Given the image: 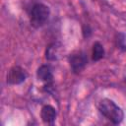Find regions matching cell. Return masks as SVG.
Here are the masks:
<instances>
[{"label":"cell","instance_id":"6da1fadb","mask_svg":"<svg viewBox=\"0 0 126 126\" xmlns=\"http://www.w3.org/2000/svg\"><path fill=\"white\" fill-rule=\"evenodd\" d=\"M98 109L99 112L105 118H107L109 121H111L114 124L120 123L124 117L122 109L118 105H116L113 100L108 98H104L100 100L98 104Z\"/></svg>","mask_w":126,"mask_h":126},{"label":"cell","instance_id":"277c9868","mask_svg":"<svg viewBox=\"0 0 126 126\" xmlns=\"http://www.w3.org/2000/svg\"><path fill=\"white\" fill-rule=\"evenodd\" d=\"M87 63V58L83 53L73 54L70 57V66L75 73L81 72Z\"/></svg>","mask_w":126,"mask_h":126},{"label":"cell","instance_id":"8992f818","mask_svg":"<svg viewBox=\"0 0 126 126\" xmlns=\"http://www.w3.org/2000/svg\"><path fill=\"white\" fill-rule=\"evenodd\" d=\"M62 54V46L58 43L51 44L46 51V58L49 60H57Z\"/></svg>","mask_w":126,"mask_h":126},{"label":"cell","instance_id":"7a4b0ae2","mask_svg":"<svg viewBox=\"0 0 126 126\" xmlns=\"http://www.w3.org/2000/svg\"><path fill=\"white\" fill-rule=\"evenodd\" d=\"M49 8L42 4V3H36L32 6L30 14V21L31 25L34 28H40L42 27L49 18Z\"/></svg>","mask_w":126,"mask_h":126},{"label":"cell","instance_id":"3957f363","mask_svg":"<svg viewBox=\"0 0 126 126\" xmlns=\"http://www.w3.org/2000/svg\"><path fill=\"white\" fill-rule=\"evenodd\" d=\"M28 77L27 72L20 66H14L10 69L7 75V82L12 85H18L23 83Z\"/></svg>","mask_w":126,"mask_h":126},{"label":"cell","instance_id":"ba28073f","mask_svg":"<svg viewBox=\"0 0 126 126\" xmlns=\"http://www.w3.org/2000/svg\"><path fill=\"white\" fill-rule=\"evenodd\" d=\"M104 55V50L102 45L99 42H95L93 46V60L96 61L99 60L100 58H102Z\"/></svg>","mask_w":126,"mask_h":126},{"label":"cell","instance_id":"52a82bcc","mask_svg":"<svg viewBox=\"0 0 126 126\" xmlns=\"http://www.w3.org/2000/svg\"><path fill=\"white\" fill-rule=\"evenodd\" d=\"M37 78L40 81H43V82H46V83L51 82L53 76H52L50 68L46 65H43V66L39 67L38 70H37Z\"/></svg>","mask_w":126,"mask_h":126},{"label":"cell","instance_id":"5b68a950","mask_svg":"<svg viewBox=\"0 0 126 126\" xmlns=\"http://www.w3.org/2000/svg\"><path fill=\"white\" fill-rule=\"evenodd\" d=\"M40 116L45 123H53L56 118V111L51 105H44L41 108Z\"/></svg>","mask_w":126,"mask_h":126}]
</instances>
